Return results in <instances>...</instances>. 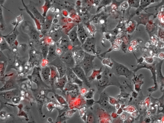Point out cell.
I'll use <instances>...</instances> for the list:
<instances>
[{
  "instance_id": "7",
  "label": "cell",
  "mask_w": 164,
  "mask_h": 123,
  "mask_svg": "<svg viewBox=\"0 0 164 123\" xmlns=\"http://www.w3.org/2000/svg\"><path fill=\"white\" fill-rule=\"evenodd\" d=\"M40 68L35 67L33 69V73L32 75V81L39 86H43L49 88L48 85H46L41 77L40 74Z\"/></svg>"
},
{
  "instance_id": "3",
  "label": "cell",
  "mask_w": 164,
  "mask_h": 123,
  "mask_svg": "<svg viewBox=\"0 0 164 123\" xmlns=\"http://www.w3.org/2000/svg\"><path fill=\"white\" fill-rule=\"evenodd\" d=\"M61 60L65 64L66 67L72 69L76 65L72 50H68L65 52Z\"/></svg>"
},
{
  "instance_id": "17",
  "label": "cell",
  "mask_w": 164,
  "mask_h": 123,
  "mask_svg": "<svg viewBox=\"0 0 164 123\" xmlns=\"http://www.w3.org/2000/svg\"><path fill=\"white\" fill-rule=\"evenodd\" d=\"M58 42H59L58 47L62 50L65 52L69 50L68 49L69 42L67 39L62 38Z\"/></svg>"
},
{
  "instance_id": "2",
  "label": "cell",
  "mask_w": 164,
  "mask_h": 123,
  "mask_svg": "<svg viewBox=\"0 0 164 123\" xmlns=\"http://www.w3.org/2000/svg\"><path fill=\"white\" fill-rule=\"evenodd\" d=\"M24 32L26 33L33 40L37 41L40 38V34L38 32L31 23L25 21L22 26Z\"/></svg>"
},
{
  "instance_id": "6",
  "label": "cell",
  "mask_w": 164,
  "mask_h": 123,
  "mask_svg": "<svg viewBox=\"0 0 164 123\" xmlns=\"http://www.w3.org/2000/svg\"><path fill=\"white\" fill-rule=\"evenodd\" d=\"M77 30V26H76L71 29L67 34L69 39L74 47L81 46L82 45L78 38Z\"/></svg>"
},
{
  "instance_id": "1",
  "label": "cell",
  "mask_w": 164,
  "mask_h": 123,
  "mask_svg": "<svg viewBox=\"0 0 164 123\" xmlns=\"http://www.w3.org/2000/svg\"><path fill=\"white\" fill-rule=\"evenodd\" d=\"M95 57L85 52L83 59L78 65L83 69L87 76L89 72L93 69V61Z\"/></svg>"
},
{
  "instance_id": "18",
  "label": "cell",
  "mask_w": 164,
  "mask_h": 123,
  "mask_svg": "<svg viewBox=\"0 0 164 123\" xmlns=\"http://www.w3.org/2000/svg\"><path fill=\"white\" fill-rule=\"evenodd\" d=\"M56 49V46L55 44L49 46L48 53L47 58V59L49 62L51 60H53V58L55 56Z\"/></svg>"
},
{
  "instance_id": "5",
  "label": "cell",
  "mask_w": 164,
  "mask_h": 123,
  "mask_svg": "<svg viewBox=\"0 0 164 123\" xmlns=\"http://www.w3.org/2000/svg\"><path fill=\"white\" fill-rule=\"evenodd\" d=\"M66 76L68 82L71 83L76 84L82 87L83 85V82L77 77L72 69L67 68L66 71Z\"/></svg>"
},
{
  "instance_id": "33",
  "label": "cell",
  "mask_w": 164,
  "mask_h": 123,
  "mask_svg": "<svg viewBox=\"0 0 164 123\" xmlns=\"http://www.w3.org/2000/svg\"><path fill=\"white\" fill-rule=\"evenodd\" d=\"M126 118V115L125 114H123L122 115V116H121V119H122L123 120H125Z\"/></svg>"
},
{
  "instance_id": "21",
  "label": "cell",
  "mask_w": 164,
  "mask_h": 123,
  "mask_svg": "<svg viewBox=\"0 0 164 123\" xmlns=\"http://www.w3.org/2000/svg\"><path fill=\"white\" fill-rule=\"evenodd\" d=\"M49 46L47 44H45L41 47V52L43 58L46 60L48 55Z\"/></svg>"
},
{
  "instance_id": "10",
  "label": "cell",
  "mask_w": 164,
  "mask_h": 123,
  "mask_svg": "<svg viewBox=\"0 0 164 123\" xmlns=\"http://www.w3.org/2000/svg\"><path fill=\"white\" fill-rule=\"evenodd\" d=\"M81 47L85 52L88 53L92 52L95 54L93 41L92 38H88Z\"/></svg>"
},
{
  "instance_id": "26",
  "label": "cell",
  "mask_w": 164,
  "mask_h": 123,
  "mask_svg": "<svg viewBox=\"0 0 164 123\" xmlns=\"http://www.w3.org/2000/svg\"><path fill=\"white\" fill-rule=\"evenodd\" d=\"M69 95L72 98H76L79 95V90L69 92Z\"/></svg>"
},
{
  "instance_id": "8",
  "label": "cell",
  "mask_w": 164,
  "mask_h": 123,
  "mask_svg": "<svg viewBox=\"0 0 164 123\" xmlns=\"http://www.w3.org/2000/svg\"><path fill=\"white\" fill-rule=\"evenodd\" d=\"M40 74L43 81L47 85H50L51 68L50 67L46 66L42 67L40 70Z\"/></svg>"
},
{
  "instance_id": "24",
  "label": "cell",
  "mask_w": 164,
  "mask_h": 123,
  "mask_svg": "<svg viewBox=\"0 0 164 123\" xmlns=\"http://www.w3.org/2000/svg\"><path fill=\"white\" fill-rule=\"evenodd\" d=\"M95 90L94 89H91L88 92H87L84 95V97L87 99H92L94 94Z\"/></svg>"
},
{
  "instance_id": "35",
  "label": "cell",
  "mask_w": 164,
  "mask_h": 123,
  "mask_svg": "<svg viewBox=\"0 0 164 123\" xmlns=\"http://www.w3.org/2000/svg\"></svg>"
},
{
  "instance_id": "13",
  "label": "cell",
  "mask_w": 164,
  "mask_h": 123,
  "mask_svg": "<svg viewBox=\"0 0 164 123\" xmlns=\"http://www.w3.org/2000/svg\"><path fill=\"white\" fill-rule=\"evenodd\" d=\"M68 82L66 75L62 77L57 78L54 82L53 86L55 89H59L63 91L66 84Z\"/></svg>"
},
{
  "instance_id": "30",
  "label": "cell",
  "mask_w": 164,
  "mask_h": 123,
  "mask_svg": "<svg viewBox=\"0 0 164 123\" xmlns=\"http://www.w3.org/2000/svg\"><path fill=\"white\" fill-rule=\"evenodd\" d=\"M128 6V4L126 2H124L121 5V7L123 9H126L127 8Z\"/></svg>"
},
{
  "instance_id": "28",
  "label": "cell",
  "mask_w": 164,
  "mask_h": 123,
  "mask_svg": "<svg viewBox=\"0 0 164 123\" xmlns=\"http://www.w3.org/2000/svg\"><path fill=\"white\" fill-rule=\"evenodd\" d=\"M7 60V58L5 56L1 50H0V62H5Z\"/></svg>"
},
{
  "instance_id": "27",
  "label": "cell",
  "mask_w": 164,
  "mask_h": 123,
  "mask_svg": "<svg viewBox=\"0 0 164 123\" xmlns=\"http://www.w3.org/2000/svg\"><path fill=\"white\" fill-rule=\"evenodd\" d=\"M56 98L58 100L60 104L61 105L66 104V101L64 100L63 97L58 95H55Z\"/></svg>"
},
{
  "instance_id": "4",
  "label": "cell",
  "mask_w": 164,
  "mask_h": 123,
  "mask_svg": "<svg viewBox=\"0 0 164 123\" xmlns=\"http://www.w3.org/2000/svg\"><path fill=\"white\" fill-rule=\"evenodd\" d=\"M72 69L77 77L83 82V84L90 87V85L87 76L86 75L83 69L79 65H76Z\"/></svg>"
},
{
  "instance_id": "29",
  "label": "cell",
  "mask_w": 164,
  "mask_h": 123,
  "mask_svg": "<svg viewBox=\"0 0 164 123\" xmlns=\"http://www.w3.org/2000/svg\"><path fill=\"white\" fill-rule=\"evenodd\" d=\"M33 50H32L30 53V61H32L34 60L36 58L35 53Z\"/></svg>"
},
{
  "instance_id": "32",
  "label": "cell",
  "mask_w": 164,
  "mask_h": 123,
  "mask_svg": "<svg viewBox=\"0 0 164 123\" xmlns=\"http://www.w3.org/2000/svg\"><path fill=\"white\" fill-rule=\"evenodd\" d=\"M6 0H0V6L3 7V5L4 3Z\"/></svg>"
},
{
  "instance_id": "9",
  "label": "cell",
  "mask_w": 164,
  "mask_h": 123,
  "mask_svg": "<svg viewBox=\"0 0 164 123\" xmlns=\"http://www.w3.org/2000/svg\"><path fill=\"white\" fill-rule=\"evenodd\" d=\"M77 26L78 38L82 44L88 38L86 31L82 23L79 24Z\"/></svg>"
},
{
  "instance_id": "19",
  "label": "cell",
  "mask_w": 164,
  "mask_h": 123,
  "mask_svg": "<svg viewBox=\"0 0 164 123\" xmlns=\"http://www.w3.org/2000/svg\"><path fill=\"white\" fill-rule=\"evenodd\" d=\"M50 37L54 42H58L62 38V34L59 30L52 32L50 34Z\"/></svg>"
},
{
  "instance_id": "12",
  "label": "cell",
  "mask_w": 164,
  "mask_h": 123,
  "mask_svg": "<svg viewBox=\"0 0 164 123\" xmlns=\"http://www.w3.org/2000/svg\"><path fill=\"white\" fill-rule=\"evenodd\" d=\"M51 65L53 66L56 68L59 72L60 77L66 75L67 68L61 60L60 62L55 63L52 61L51 62Z\"/></svg>"
},
{
  "instance_id": "25",
  "label": "cell",
  "mask_w": 164,
  "mask_h": 123,
  "mask_svg": "<svg viewBox=\"0 0 164 123\" xmlns=\"http://www.w3.org/2000/svg\"><path fill=\"white\" fill-rule=\"evenodd\" d=\"M16 19L17 22L15 25V28H14L13 31L11 33H12L15 31L17 29V27L19 25V24L20 23L21 21H22L23 20V18L22 14H21V15L18 17H17Z\"/></svg>"
},
{
  "instance_id": "22",
  "label": "cell",
  "mask_w": 164,
  "mask_h": 123,
  "mask_svg": "<svg viewBox=\"0 0 164 123\" xmlns=\"http://www.w3.org/2000/svg\"><path fill=\"white\" fill-rule=\"evenodd\" d=\"M45 1V4L43 6V8L44 9V14L43 15V16L45 17L47 11L49 9L51 8V2L50 0H44Z\"/></svg>"
},
{
  "instance_id": "34",
  "label": "cell",
  "mask_w": 164,
  "mask_h": 123,
  "mask_svg": "<svg viewBox=\"0 0 164 123\" xmlns=\"http://www.w3.org/2000/svg\"><path fill=\"white\" fill-rule=\"evenodd\" d=\"M21 2H22V3L23 5V6L24 7V8L25 9H26L27 8V6L25 4L24 0H21Z\"/></svg>"
},
{
  "instance_id": "14",
  "label": "cell",
  "mask_w": 164,
  "mask_h": 123,
  "mask_svg": "<svg viewBox=\"0 0 164 123\" xmlns=\"http://www.w3.org/2000/svg\"><path fill=\"white\" fill-rule=\"evenodd\" d=\"M72 52L76 65H79L83 59L85 52L81 47L80 48L78 47V49L77 48Z\"/></svg>"
},
{
  "instance_id": "11",
  "label": "cell",
  "mask_w": 164,
  "mask_h": 123,
  "mask_svg": "<svg viewBox=\"0 0 164 123\" xmlns=\"http://www.w3.org/2000/svg\"><path fill=\"white\" fill-rule=\"evenodd\" d=\"M19 34V33L17 29L15 32L10 33L8 35H3L1 34V35L4 38L10 47V46H14V43L16 41Z\"/></svg>"
},
{
  "instance_id": "20",
  "label": "cell",
  "mask_w": 164,
  "mask_h": 123,
  "mask_svg": "<svg viewBox=\"0 0 164 123\" xmlns=\"http://www.w3.org/2000/svg\"><path fill=\"white\" fill-rule=\"evenodd\" d=\"M6 50H10V47L4 38L0 34V50L2 51Z\"/></svg>"
},
{
  "instance_id": "23",
  "label": "cell",
  "mask_w": 164,
  "mask_h": 123,
  "mask_svg": "<svg viewBox=\"0 0 164 123\" xmlns=\"http://www.w3.org/2000/svg\"><path fill=\"white\" fill-rule=\"evenodd\" d=\"M2 7L0 6V24H1L0 28H1V30H3V29L5 27V24L3 16Z\"/></svg>"
},
{
  "instance_id": "16",
  "label": "cell",
  "mask_w": 164,
  "mask_h": 123,
  "mask_svg": "<svg viewBox=\"0 0 164 123\" xmlns=\"http://www.w3.org/2000/svg\"><path fill=\"white\" fill-rule=\"evenodd\" d=\"M51 68V75L50 77V83L51 85H53V84L56 79L60 77L59 72L56 68L53 66H50Z\"/></svg>"
},
{
  "instance_id": "31",
  "label": "cell",
  "mask_w": 164,
  "mask_h": 123,
  "mask_svg": "<svg viewBox=\"0 0 164 123\" xmlns=\"http://www.w3.org/2000/svg\"><path fill=\"white\" fill-rule=\"evenodd\" d=\"M87 92V91H86V89H82L81 91V93L82 94L83 96L85 94V93H86Z\"/></svg>"
},
{
  "instance_id": "15",
  "label": "cell",
  "mask_w": 164,
  "mask_h": 123,
  "mask_svg": "<svg viewBox=\"0 0 164 123\" xmlns=\"http://www.w3.org/2000/svg\"><path fill=\"white\" fill-rule=\"evenodd\" d=\"M80 88L79 86L76 84L67 82L64 86L63 92L65 93L66 92L79 91Z\"/></svg>"
}]
</instances>
